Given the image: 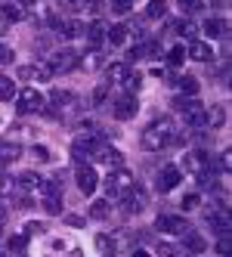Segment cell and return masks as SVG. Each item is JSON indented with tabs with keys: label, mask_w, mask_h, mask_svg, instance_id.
<instances>
[{
	"label": "cell",
	"mask_w": 232,
	"mask_h": 257,
	"mask_svg": "<svg viewBox=\"0 0 232 257\" xmlns=\"http://www.w3.org/2000/svg\"><path fill=\"white\" fill-rule=\"evenodd\" d=\"M170 140H173V124L167 118L152 121L146 131H142V137H139V143H142V149H146V152H161Z\"/></svg>",
	"instance_id": "6da1fadb"
},
{
	"label": "cell",
	"mask_w": 232,
	"mask_h": 257,
	"mask_svg": "<svg viewBox=\"0 0 232 257\" xmlns=\"http://www.w3.org/2000/svg\"><path fill=\"white\" fill-rule=\"evenodd\" d=\"M173 105L180 108L183 118H186L192 127H204V124H207V112H204V105H201L198 99H195V96H180Z\"/></svg>",
	"instance_id": "7a4b0ae2"
},
{
	"label": "cell",
	"mask_w": 232,
	"mask_h": 257,
	"mask_svg": "<svg viewBox=\"0 0 232 257\" xmlns=\"http://www.w3.org/2000/svg\"><path fill=\"white\" fill-rule=\"evenodd\" d=\"M105 186H109V195L112 198H124L136 183H133V174L130 171H124V168H118V171H112V177L105 180Z\"/></svg>",
	"instance_id": "3957f363"
},
{
	"label": "cell",
	"mask_w": 232,
	"mask_h": 257,
	"mask_svg": "<svg viewBox=\"0 0 232 257\" xmlns=\"http://www.w3.org/2000/svg\"><path fill=\"white\" fill-rule=\"evenodd\" d=\"M16 108H19L22 115L41 112V108H44V96H41V93H38L34 87H22L19 93H16Z\"/></svg>",
	"instance_id": "277c9868"
},
{
	"label": "cell",
	"mask_w": 232,
	"mask_h": 257,
	"mask_svg": "<svg viewBox=\"0 0 232 257\" xmlns=\"http://www.w3.org/2000/svg\"><path fill=\"white\" fill-rule=\"evenodd\" d=\"M75 180H78V189H81L84 195H93V192L99 189V177H96V171L90 168V164H84V161H78Z\"/></svg>",
	"instance_id": "5b68a950"
},
{
	"label": "cell",
	"mask_w": 232,
	"mask_h": 257,
	"mask_svg": "<svg viewBox=\"0 0 232 257\" xmlns=\"http://www.w3.org/2000/svg\"><path fill=\"white\" fill-rule=\"evenodd\" d=\"M78 62H81V56L75 50H59V53H53L50 56V71L53 75H62V71H71V68H78Z\"/></svg>",
	"instance_id": "8992f818"
},
{
	"label": "cell",
	"mask_w": 232,
	"mask_h": 257,
	"mask_svg": "<svg viewBox=\"0 0 232 257\" xmlns=\"http://www.w3.org/2000/svg\"><path fill=\"white\" fill-rule=\"evenodd\" d=\"M186 171L189 174H195L201 180V186H210L207 183V171H210V158L204 155V152H189L186 155Z\"/></svg>",
	"instance_id": "52a82bcc"
},
{
	"label": "cell",
	"mask_w": 232,
	"mask_h": 257,
	"mask_svg": "<svg viewBox=\"0 0 232 257\" xmlns=\"http://www.w3.org/2000/svg\"><path fill=\"white\" fill-rule=\"evenodd\" d=\"M155 229H161L167 235H186L189 232V223H186V217H176V214H161L155 220Z\"/></svg>",
	"instance_id": "ba28073f"
},
{
	"label": "cell",
	"mask_w": 232,
	"mask_h": 257,
	"mask_svg": "<svg viewBox=\"0 0 232 257\" xmlns=\"http://www.w3.org/2000/svg\"><path fill=\"white\" fill-rule=\"evenodd\" d=\"M112 115H115L118 121H130V118L136 115V99H133L130 93L115 96V99H112Z\"/></svg>",
	"instance_id": "9c48e42d"
},
{
	"label": "cell",
	"mask_w": 232,
	"mask_h": 257,
	"mask_svg": "<svg viewBox=\"0 0 232 257\" xmlns=\"http://www.w3.org/2000/svg\"><path fill=\"white\" fill-rule=\"evenodd\" d=\"M180 171H176V168H164L161 174H158V180H155V189L158 192H173L176 186H180Z\"/></svg>",
	"instance_id": "30bf717a"
},
{
	"label": "cell",
	"mask_w": 232,
	"mask_h": 257,
	"mask_svg": "<svg viewBox=\"0 0 232 257\" xmlns=\"http://www.w3.org/2000/svg\"><path fill=\"white\" fill-rule=\"evenodd\" d=\"M146 201H149L146 192H142L139 186H133L127 195L121 198V205H124V211H127V214H136V211H146Z\"/></svg>",
	"instance_id": "8fae6325"
},
{
	"label": "cell",
	"mask_w": 232,
	"mask_h": 257,
	"mask_svg": "<svg viewBox=\"0 0 232 257\" xmlns=\"http://www.w3.org/2000/svg\"><path fill=\"white\" fill-rule=\"evenodd\" d=\"M22 81H50L53 78V71H50V65H19V71H16Z\"/></svg>",
	"instance_id": "7c38bea8"
},
{
	"label": "cell",
	"mask_w": 232,
	"mask_h": 257,
	"mask_svg": "<svg viewBox=\"0 0 232 257\" xmlns=\"http://www.w3.org/2000/svg\"><path fill=\"white\" fill-rule=\"evenodd\" d=\"M210 226L217 235H229L232 232V217H229V208H217L210 214Z\"/></svg>",
	"instance_id": "4fadbf2b"
},
{
	"label": "cell",
	"mask_w": 232,
	"mask_h": 257,
	"mask_svg": "<svg viewBox=\"0 0 232 257\" xmlns=\"http://www.w3.org/2000/svg\"><path fill=\"white\" fill-rule=\"evenodd\" d=\"M99 149V146H96V137L93 134H81L78 140H75V146H71V155H75V158H84V155H93Z\"/></svg>",
	"instance_id": "5bb4252c"
},
{
	"label": "cell",
	"mask_w": 232,
	"mask_h": 257,
	"mask_svg": "<svg viewBox=\"0 0 232 257\" xmlns=\"http://www.w3.org/2000/svg\"><path fill=\"white\" fill-rule=\"evenodd\" d=\"M186 56H189V59H195V62H210V59H213V47H210V44H204V41H189Z\"/></svg>",
	"instance_id": "9a60e30c"
},
{
	"label": "cell",
	"mask_w": 232,
	"mask_h": 257,
	"mask_svg": "<svg viewBox=\"0 0 232 257\" xmlns=\"http://www.w3.org/2000/svg\"><path fill=\"white\" fill-rule=\"evenodd\" d=\"M84 38H87V44L96 50V47L105 41V22L96 19V22H90V25H84Z\"/></svg>",
	"instance_id": "2e32d148"
},
{
	"label": "cell",
	"mask_w": 232,
	"mask_h": 257,
	"mask_svg": "<svg viewBox=\"0 0 232 257\" xmlns=\"http://www.w3.org/2000/svg\"><path fill=\"white\" fill-rule=\"evenodd\" d=\"M96 161L105 164V168H121L124 155H121L118 149H112V146H99V149H96Z\"/></svg>",
	"instance_id": "e0dca14e"
},
{
	"label": "cell",
	"mask_w": 232,
	"mask_h": 257,
	"mask_svg": "<svg viewBox=\"0 0 232 257\" xmlns=\"http://www.w3.org/2000/svg\"><path fill=\"white\" fill-rule=\"evenodd\" d=\"M204 248H207V242H204L198 232L189 229V232L183 235V251H186V254H204Z\"/></svg>",
	"instance_id": "ac0fdd59"
},
{
	"label": "cell",
	"mask_w": 232,
	"mask_h": 257,
	"mask_svg": "<svg viewBox=\"0 0 232 257\" xmlns=\"http://www.w3.org/2000/svg\"><path fill=\"white\" fill-rule=\"evenodd\" d=\"M96 251H99L102 257H115V254H118V242H115V235L99 232V235H96Z\"/></svg>",
	"instance_id": "d6986e66"
},
{
	"label": "cell",
	"mask_w": 232,
	"mask_h": 257,
	"mask_svg": "<svg viewBox=\"0 0 232 257\" xmlns=\"http://www.w3.org/2000/svg\"><path fill=\"white\" fill-rule=\"evenodd\" d=\"M25 10L19 4H0V22H22Z\"/></svg>",
	"instance_id": "ffe728a7"
},
{
	"label": "cell",
	"mask_w": 232,
	"mask_h": 257,
	"mask_svg": "<svg viewBox=\"0 0 232 257\" xmlns=\"http://www.w3.org/2000/svg\"><path fill=\"white\" fill-rule=\"evenodd\" d=\"M127 71H130L127 62H112V65H105V78H109L112 84H121L124 78H127Z\"/></svg>",
	"instance_id": "44dd1931"
},
{
	"label": "cell",
	"mask_w": 232,
	"mask_h": 257,
	"mask_svg": "<svg viewBox=\"0 0 232 257\" xmlns=\"http://www.w3.org/2000/svg\"><path fill=\"white\" fill-rule=\"evenodd\" d=\"M105 41H109L112 47H121L124 41H127V28H124V25H115V28H105Z\"/></svg>",
	"instance_id": "7402d4cb"
},
{
	"label": "cell",
	"mask_w": 232,
	"mask_h": 257,
	"mask_svg": "<svg viewBox=\"0 0 232 257\" xmlns=\"http://www.w3.org/2000/svg\"><path fill=\"white\" fill-rule=\"evenodd\" d=\"M164 13H167V0H149V7H146L149 19H164Z\"/></svg>",
	"instance_id": "603a6c76"
},
{
	"label": "cell",
	"mask_w": 232,
	"mask_h": 257,
	"mask_svg": "<svg viewBox=\"0 0 232 257\" xmlns=\"http://www.w3.org/2000/svg\"><path fill=\"white\" fill-rule=\"evenodd\" d=\"M109 208H112L109 198H99V201H93V205H90V217H93V220H105V217L112 214Z\"/></svg>",
	"instance_id": "cb8c5ba5"
},
{
	"label": "cell",
	"mask_w": 232,
	"mask_h": 257,
	"mask_svg": "<svg viewBox=\"0 0 232 257\" xmlns=\"http://www.w3.org/2000/svg\"><path fill=\"white\" fill-rule=\"evenodd\" d=\"M139 84H142V75H139V71H133V68L127 71V78H124V81H121V87H124V90H127V93H130V96H133V93H136V90H139Z\"/></svg>",
	"instance_id": "d4e9b609"
},
{
	"label": "cell",
	"mask_w": 232,
	"mask_h": 257,
	"mask_svg": "<svg viewBox=\"0 0 232 257\" xmlns=\"http://www.w3.org/2000/svg\"><path fill=\"white\" fill-rule=\"evenodd\" d=\"M0 99H16V81H10L7 75H0Z\"/></svg>",
	"instance_id": "484cf974"
},
{
	"label": "cell",
	"mask_w": 232,
	"mask_h": 257,
	"mask_svg": "<svg viewBox=\"0 0 232 257\" xmlns=\"http://www.w3.org/2000/svg\"><path fill=\"white\" fill-rule=\"evenodd\" d=\"M176 87H180L186 96H195V93H198V81H195L192 75H183L180 81H176Z\"/></svg>",
	"instance_id": "4316f807"
},
{
	"label": "cell",
	"mask_w": 232,
	"mask_h": 257,
	"mask_svg": "<svg viewBox=\"0 0 232 257\" xmlns=\"http://www.w3.org/2000/svg\"><path fill=\"white\" fill-rule=\"evenodd\" d=\"M204 34H210V38H223V34H226V22L207 19V22H204Z\"/></svg>",
	"instance_id": "83f0119b"
},
{
	"label": "cell",
	"mask_w": 232,
	"mask_h": 257,
	"mask_svg": "<svg viewBox=\"0 0 232 257\" xmlns=\"http://www.w3.org/2000/svg\"><path fill=\"white\" fill-rule=\"evenodd\" d=\"M207 112V124H213V127H220L223 121H226V112H223V105H213V108H204Z\"/></svg>",
	"instance_id": "f1b7e54d"
},
{
	"label": "cell",
	"mask_w": 232,
	"mask_h": 257,
	"mask_svg": "<svg viewBox=\"0 0 232 257\" xmlns=\"http://www.w3.org/2000/svg\"><path fill=\"white\" fill-rule=\"evenodd\" d=\"M44 211L47 214H62V198L59 195H44Z\"/></svg>",
	"instance_id": "f546056e"
},
{
	"label": "cell",
	"mask_w": 232,
	"mask_h": 257,
	"mask_svg": "<svg viewBox=\"0 0 232 257\" xmlns=\"http://www.w3.org/2000/svg\"><path fill=\"white\" fill-rule=\"evenodd\" d=\"M183 59H186V47H170V53H167V65H183Z\"/></svg>",
	"instance_id": "4dcf8cb0"
},
{
	"label": "cell",
	"mask_w": 232,
	"mask_h": 257,
	"mask_svg": "<svg viewBox=\"0 0 232 257\" xmlns=\"http://www.w3.org/2000/svg\"><path fill=\"white\" fill-rule=\"evenodd\" d=\"M50 99H53V105H71V99H75V96H71L68 93V90H53V93H50Z\"/></svg>",
	"instance_id": "1f68e13d"
},
{
	"label": "cell",
	"mask_w": 232,
	"mask_h": 257,
	"mask_svg": "<svg viewBox=\"0 0 232 257\" xmlns=\"http://www.w3.org/2000/svg\"><path fill=\"white\" fill-rule=\"evenodd\" d=\"M19 189H41V177L38 174H22Z\"/></svg>",
	"instance_id": "d6a6232c"
},
{
	"label": "cell",
	"mask_w": 232,
	"mask_h": 257,
	"mask_svg": "<svg viewBox=\"0 0 232 257\" xmlns=\"http://www.w3.org/2000/svg\"><path fill=\"white\" fill-rule=\"evenodd\" d=\"M180 10H183L186 16H195L198 10H204V4H201V0H180Z\"/></svg>",
	"instance_id": "836d02e7"
},
{
	"label": "cell",
	"mask_w": 232,
	"mask_h": 257,
	"mask_svg": "<svg viewBox=\"0 0 232 257\" xmlns=\"http://www.w3.org/2000/svg\"><path fill=\"white\" fill-rule=\"evenodd\" d=\"M16 189H19V183H13L10 177H0V195H16Z\"/></svg>",
	"instance_id": "e575fe53"
},
{
	"label": "cell",
	"mask_w": 232,
	"mask_h": 257,
	"mask_svg": "<svg viewBox=\"0 0 232 257\" xmlns=\"http://www.w3.org/2000/svg\"><path fill=\"white\" fill-rule=\"evenodd\" d=\"M10 62H16V53H13V47L0 44V65H10Z\"/></svg>",
	"instance_id": "d590c367"
},
{
	"label": "cell",
	"mask_w": 232,
	"mask_h": 257,
	"mask_svg": "<svg viewBox=\"0 0 232 257\" xmlns=\"http://www.w3.org/2000/svg\"><path fill=\"white\" fill-rule=\"evenodd\" d=\"M25 245H28V235H25V232H19V235L10 238V248H13V251H25Z\"/></svg>",
	"instance_id": "8d00e7d4"
},
{
	"label": "cell",
	"mask_w": 232,
	"mask_h": 257,
	"mask_svg": "<svg viewBox=\"0 0 232 257\" xmlns=\"http://www.w3.org/2000/svg\"><path fill=\"white\" fill-rule=\"evenodd\" d=\"M217 254H220V257H229V254H232V242H229V235H220V242H217Z\"/></svg>",
	"instance_id": "74e56055"
},
{
	"label": "cell",
	"mask_w": 232,
	"mask_h": 257,
	"mask_svg": "<svg viewBox=\"0 0 232 257\" xmlns=\"http://www.w3.org/2000/svg\"><path fill=\"white\" fill-rule=\"evenodd\" d=\"M105 99H109V84H102V87H96V93H93V105H102Z\"/></svg>",
	"instance_id": "f35d334b"
},
{
	"label": "cell",
	"mask_w": 232,
	"mask_h": 257,
	"mask_svg": "<svg viewBox=\"0 0 232 257\" xmlns=\"http://www.w3.org/2000/svg\"><path fill=\"white\" fill-rule=\"evenodd\" d=\"M176 31H180L183 34V38H189V41H195V25L192 22H183V25H173Z\"/></svg>",
	"instance_id": "ab89813d"
},
{
	"label": "cell",
	"mask_w": 232,
	"mask_h": 257,
	"mask_svg": "<svg viewBox=\"0 0 232 257\" xmlns=\"http://www.w3.org/2000/svg\"><path fill=\"white\" fill-rule=\"evenodd\" d=\"M198 201H201V198H198V192H192V195H186V198H183V208H186V211H192V208H198Z\"/></svg>",
	"instance_id": "60d3db41"
},
{
	"label": "cell",
	"mask_w": 232,
	"mask_h": 257,
	"mask_svg": "<svg viewBox=\"0 0 232 257\" xmlns=\"http://www.w3.org/2000/svg\"><path fill=\"white\" fill-rule=\"evenodd\" d=\"M158 254H161V257H176V248L170 242H161V245H158Z\"/></svg>",
	"instance_id": "b9f144b4"
},
{
	"label": "cell",
	"mask_w": 232,
	"mask_h": 257,
	"mask_svg": "<svg viewBox=\"0 0 232 257\" xmlns=\"http://www.w3.org/2000/svg\"><path fill=\"white\" fill-rule=\"evenodd\" d=\"M31 155L38 158V161H50V149H44V146H34V149H31Z\"/></svg>",
	"instance_id": "7bdbcfd3"
},
{
	"label": "cell",
	"mask_w": 232,
	"mask_h": 257,
	"mask_svg": "<svg viewBox=\"0 0 232 257\" xmlns=\"http://www.w3.org/2000/svg\"><path fill=\"white\" fill-rule=\"evenodd\" d=\"M78 65H84V68H96V65H99V56L93 53V56H87V59H84V62H78Z\"/></svg>",
	"instance_id": "ee69618b"
},
{
	"label": "cell",
	"mask_w": 232,
	"mask_h": 257,
	"mask_svg": "<svg viewBox=\"0 0 232 257\" xmlns=\"http://www.w3.org/2000/svg\"><path fill=\"white\" fill-rule=\"evenodd\" d=\"M62 4H65L68 10H87V7H84V0H62Z\"/></svg>",
	"instance_id": "f6af8a7d"
},
{
	"label": "cell",
	"mask_w": 232,
	"mask_h": 257,
	"mask_svg": "<svg viewBox=\"0 0 232 257\" xmlns=\"http://www.w3.org/2000/svg\"><path fill=\"white\" fill-rule=\"evenodd\" d=\"M220 168H223V171H229V168H232V155H229V152H223V155H220Z\"/></svg>",
	"instance_id": "bcb514c9"
},
{
	"label": "cell",
	"mask_w": 232,
	"mask_h": 257,
	"mask_svg": "<svg viewBox=\"0 0 232 257\" xmlns=\"http://www.w3.org/2000/svg\"><path fill=\"white\" fill-rule=\"evenodd\" d=\"M65 220H68V223H71V226H84V217H78V214H68Z\"/></svg>",
	"instance_id": "7dc6e473"
},
{
	"label": "cell",
	"mask_w": 232,
	"mask_h": 257,
	"mask_svg": "<svg viewBox=\"0 0 232 257\" xmlns=\"http://www.w3.org/2000/svg\"><path fill=\"white\" fill-rule=\"evenodd\" d=\"M25 232H47V226H44V223H28Z\"/></svg>",
	"instance_id": "c3c4849f"
},
{
	"label": "cell",
	"mask_w": 232,
	"mask_h": 257,
	"mask_svg": "<svg viewBox=\"0 0 232 257\" xmlns=\"http://www.w3.org/2000/svg\"><path fill=\"white\" fill-rule=\"evenodd\" d=\"M84 7H90L93 13H99V7H102V0H84Z\"/></svg>",
	"instance_id": "681fc988"
},
{
	"label": "cell",
	"mask_w": 232,
	"mask_h": 257,
	"mask_svg": "<svg viewBox=\"0 0 232 257\" xmlns=\"http://www.w3.org/2000/svg\"><path fill=\"white\" fill-rule=\"evenodd\" d=\"M13 4H19V7L25 10V7H31V4H34V0H13Z\"/></svg>",
	"instance_id": "f907efd6"
},
{
	"label": "cell",
	"mask_w": 232,
	"mask_h": 257,
	"mask_svg": "<svg viewBox=\"0 0 232 257\" xmlns=\"http://www.w3.org/2000/svg\"><path fill=\"white\" fill-rule=\"evenodd\" d=\"M133 257H149V254H146V251H142V248H136V251H133Z\"/></svg>",
	"instance_id": "816d5d0a"
},
{
	"label": "cell",
	"mask_w": 232,
	"mask_h": 257,
	"mask_svg": "<svg viewBox=\"0 0 232 257\" xmlns=\"http://www.w3.org/2000/svg\"><path fill=\"white\" fill-rule=\"evenodd\" d=\"M68 257H84V254H81V251L75 248V251H68Z\"/></svg>",
	"instance_id": "f5cc1de1"
},
{
	"label": "cell",
	"mask_w": 232,
	"mask_h": 257,
	"mask_svg": "<svg viewBox=\"0 0 232 257\" xmlns=\"http://www.w3.org/2000/svg\"><path fill=\"white\" fill-rule=\"evenodd\" d=\"M4 31H7V22H0V34H4Z\"/></svg>",
	"instance_id": "db71d44e"
}]
</instances>
